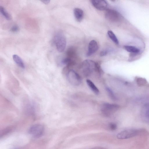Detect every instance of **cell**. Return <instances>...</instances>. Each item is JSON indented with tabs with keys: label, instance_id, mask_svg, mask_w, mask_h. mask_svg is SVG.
Masks as SVG:
<instances>
[{
	"label": "cell",
	"instance_id": "obj_1",
	"mask_svg": "<svg viewBox=\"0 0 149 149\" xmlns=\"http://www.w3.org/2000/svg\"><path fill=\"white\" fill-rule=\"evenodd\" d=\"M83 72L85 76H88L94 70L98 71L100 66L98 64L93 61L86 60L84 61L82 65Z\"/></svg>",
	"mask_w": 149,
	"mask_h": 149
},
{
	"label": "cell",
	"instance_id": "obj_2",
	"mask_svg": "<svg viewBox=\"0 0 149 149\" xmlns=\"http://www.w3.org/2000/svg\"><path fill=\"white\" fill-rule=\"evenodd\" d=\"M54 41L58 51L60 53L63 52L66 48L67 43L64 35L60 33L57 34L55 37Z\"/></svg>",
	"mask_w": 149,
	"mask_h": 149
},
{
	"label": "cell",
	"instance_id": "obj_3",
	"mask_svg": "<svg viewBox=\"0 0 149 149\" xmlns=\"http://www.w3.org/2000/svg\"><path fill=\"white\" fill-rule=\"evenodd\" d=\"M119 107L117 104L105 103L102 106L101 111L104 115L108 116L118 110Z\"/></svg>",
	"mask_w": 149,
	"mask_h": 149
},
{
	"label": "cell",
	"instance_id": "obj_4",
	"mask_svg": "<svg viewBox=\"0 0 149 149\" xmlns=\"http://www.w3.org/2000/svg\"><path fill=\"white\" fill-rule=\"evenodd\" d=\"M44 132V126L40 124H37L32 126L29 130L30 134L33 137L38 138L41 137Z\"/></svg>",
	"mask_w": 149,
	"mask_h": 149
},
{
	"label": "cell",
	"instance_id": "obj_5",
	"mask_svg": "<svg viewBox=\"0 0 149 149\" xmlns=\"http://www.w3.org/2000/svg\"><path fill=\"white\" fill-rule=\"evenodd\" d=\"M139 132V131L137 130L128 129L119 132L117 134V137L119 139H126L135 136Z\"/></svg>",
	"mask_w": 149,
	"mask_h": 149
},
{
	"label": "cell",
	"instance_id": "obj_6",
	"mask_svg": "<svg viewBox=\"0 0 149 149\" xmlns=\"http://www.w3.org/2000/svg\"><path fill=\"white\" fill-rule=\"evenodd\" d=\"M67 77L69 81L73 85H78L81 82L82 80L79 75L73 70L68 72Z\"/></svg>",
	"mask_w": 149,
	"mask_h": 149
},
{
	"label": "cell",
	"instance_id": "obj_7",
	"mask_svg": "<svg viewBox=\"0 0 149 149\" xmlns=\"http://www.w3.org/2000/svg\"><path fill=\"white\" fill-rule=\"evenodd\" d=\"M105 16L108 20L114 22L119 21L121 18L119 13L116 10H107Z\"/></svg>",
	"mask_w": 149,
	"mask_h": 149
},
{
	"label": "cell",
	"instance_id": "obj_8",
	"mask_svg": "<svg viewBox=\"0 0 149 149\" xmlns=\"http://www.w3.org/2000/svg\"><path fill=\"white\" fill-rule=\"evenodd\" d=\"M93 6L96 9L101 11L106 10L108 7V3L105 1L93 0L91 1Z\"/></svg>",
	"mask_w": 149,
	"mask_h": 149
},
{
	"label": "cell",
	"instance_id": "obj_9",
	"mask_svg": "<svg viewBox=\"0 0 149 149\" xmlns=\"http://www.w3.org/2000/svg\"><path fill=\"white\" fill-rule=\"evenodd\" d=\"M87 56H89L95 53L98 49L97 42L95 40H91L89 43Z\"/></svg>",
	"mask_w": 149,
	"mask_h": 149
},
{
	"label": "cell",
	"instance_id": "obj_10",
	"mask_svg": "<svg viewBox=\"0 0 149 149\" xmlns=\"http://www.w3.org/2000/svg\"><path fill=\"white\" fill-rule=\"evenodd\" d=\"M74 14L76 20L79 22H80L84 17V12L83 10L79 8H75L74 10Z\"/></svg>",
	"mask_w": 149,
	"mask_h": 149
},
{
	"label": "cell",
	"instance_id": "obj_11",
	"mask_svg": "<svg viewBox=\"0 0 149 149\" xmlns=\"http://www.w3.org/2000/svg\"><path fill=\"white\" fill-rule=\"evenodd\" d=\"M67 58L73 60L77 56V53L75 49L73 47L69 48L67 52Z\"/></svg>",
	"mask_w": 149,
	"mask_h": 149
},
{
	"label": "cell",
	"instance_id": "obj_12",
	"mask_svg": "<svg viewBox=\"0 0 149 149\" xmlns=\"http://www.w3.org/2000/svg\"><path fill=\"white\" fill-rule=\"evenodd\" d=\"M13 60L21 68L24 69L25 68V65L21 58L16 55L13 56Z\"/></svg>",
	"mask_w": 149,
	"mask_h": 149
},
{
	"label": "cell",
	"instance_id": "obj_13",
	"mask_svg": "<svg viewBox=\"0 0 149 149\" xmlns=\"http://www.w3.org/2000/svg\"><path fill=\"white\" fill-rule=\"evenodd\" d=\"M124 48L127 52L136 54L139 53L140 50L136 47L131 46H125Z\"/></svg>",
	"mask_w": 149,
	"mask_h": 149
},
{
	"label": "cell",
	"instance_id": "obj_14",
	"mask_svg": "<svg viewBox=\"0 0 149 149\" xmlns=\"http://www.w3.org/2000/svg\"><path fill=\"white\" fill-rule=\"evenodd\" d=\"M86 82L87 85L93 92L96 94H98L99 91L94 84L89 80H87Z\"/></svg>",
	"mask_w": 149,
	"mask_h": 149
},
{
	"label": "cell",
	"instance_id": "obj_15",
	"mask_svg": "<svg viewBox=\"0 0 149 149\" xmlns=\"http://www.w3.org/2000/svg\"><path fill=\"white\" fill-rule=\"evenodd\" d=\"M109 38L115 44L117 45L119 44V41L116 37L111 31L109 30L107 32Z\"/></svg>",
	"mask_w": 149,
	"mask_h": 149
},
{
	"label": "cell",
	"instance_id": "obj_16",
	"mask_svg": "<svg viewBox=\"0 0 149 149\" xmlns=\"http://www.w3.org/2000/svg\"><path fill=\"white\" fill-rule=\"evenodd\" d=\"M0 12L2 15L7 20H10L11 19V17L10 15L2 7H0Z\"/></svg>",
	"mask_w": 149,
	"mask_h": 149
},
{
	"label": "cell",
	"instance_id": "obj_17",
	"mask_svg": "<svg viewBox=\"0 0 149 149\" xmlns=\"http://www.w3.org/2000/svg\"><path fill=\"white\" fill-rule=\"evenodd\" d=\"M136 82L139 86H143L145 85L147 83L146 80L144 78H138L136 80Z\"/></svg>",
	"mask_w": 149,
	"mask_h": 149
},
{
	"label": "cell",
	"instance_id": "obj_18",
	"mask_svg": "<svg viewBox=\"0 0 149 149\" xmlns=\"http://www.w3.org/2000/svg\"><path fill=\"white\" fill-rule=\"evenodd\" d=\"M106 90L109 97L113 100H115L116 97L112 90L109 87H106Z\"/></svg>",
	"mask_w": 149,
	"mask_h": 149
},
{
	"label": "cell",
	"instance_id": "obj_19",
	"mask_svg": "<svg viewBox=\"0 0 149 149\" xmlns=\"http://www.w3.org/2000/svg\"><path fill=\"white\" fill-rule=\"evenodd\" d=\"M19 30V27L17 26H15L11 28L10 31L13 33L17 32Z\"/></svg>",
	"mask_w": 149,
	"mask_h": 149
},
{
	"label": "cell",
	"instance_id": "obj_20",
	"mask_svg": "<svg viewBox=\"0 0 149 149\" xmlns=\"http://www.w3.org/2000/svg\"><path fill=\"white\" fill-rule=\"evenodd\" d=\"M109 128L112 130H115L117 128V125L115 123H111L109 125Z\"/></svg>",
	"mask_w": 149,
	"mask_h": 149
},
{
	"label": "cell",
	"instance_id": "obj_21",
	"mask_svg": "<svg viewBox=\"0 0 149 149\" xmlns=\"http://www.w3.org/2000/svg\"><path fill=\"white\" fill-rule=\"evenodd\" d=\"M108 53V51H107L104 50L101 51L100 55V56L103 57L107 55Z\"/></svg>",
	"mask_w": 149,
	"mask_h": 149
},
{
	"label": "cell",
	"instance_id": "obj_22",
	"mask_svg": "<svg viewBox=\"0 0 149 149\" xmlns=\"http://www.w3.org/2000/svg\"><path fill=\"white\" fill-rule=\"evenodd\" d=\"M145 116L147 119H149V106L148 107L146 111Z\"/></svg>",
	"mask_w": 149,
	"mask_h": 149
},
{
	"label": "cell",
	"instance_id": "obj_23",
	"mask_svg": "<svg viewBox=\"0 0 149 149\" xmlns=\"http://www.w3.org/2000/svg\"><path fill=\"white\" fill-rule=\"evenodd\" d=\"M41 2H42L44 4H49L50 2V1H41Z\"/></svg>",
	"mask_w": 149,
	"mask_h": 149
}]
</instances>
